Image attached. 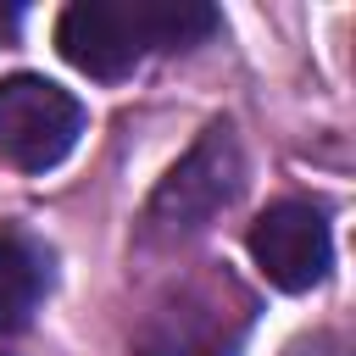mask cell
I'll use <instances>...</instances> for the list:
<instances>
[{"mask_svg": "<svg viewBox=\"0 0 356 356\" xmlns=\"http://www.w3.org/2000/svg\"><path fill=\"white\" fill-rule=\"evenodd\" d=\"M217 28L211 6L195 0H78L56 22L61 56L89 78H128L150 50L195 44Z\"/></svg>", "mask_w": 356, "mask_h": 356, "instance_id": "obj_1", "label": "cell"}, {"mask_svg": "<svg viewBox=\"0 0 356 356\" xmlns=\"http://www.w3.org/2000/svg\"><path fill=\"white\" fill-rule=\"evenodd\" d=\"M245 184V161H239V139L228 122L206 128L195 139V150L161 178V189L145 206V239L150 245H178L189 234H200Z\"/></svg>", "mask_w": 356, "mask_h": 356, "instance_id": "obj_2", "label": "cell"}, {"mask_svg": "<svg viewBox=\"0 0 356 356\" xmlns=\"http://www.w3.org/2000/svg\"><path fill=\"white\" fill-rule=\"evenodd\" d=\"M83 134V106L61 83L39 72L0 78V161L17 172H44L67 161V150Z\"/></svg>", "mask_w": 356, "mask_h": 356, "instance_id": "obj_3", "label": "cell"}, {"mask_svg": "<svg viewBox=\"0 0 356 356\" xmlns=\"http://www.w3.org/2000/svg\"><path fill=\"white\" fill-rule=\"evenodd\" d=\"M250 256L256 267L267 273V284L300 295L312 284L328 278V261H334V239H328V222L317 206L306 200H278L267 206L256 222H250Z\"/></svg>", "mask_w": 356, "mask_h": 356, "instance_id": "obj_4", "label": "cell"}, {"mask_svg": "<svg viewBox=\"0 0 356 356\" xmlns=\"http://www.w3.org/2000/svg\"><path fill=\"white\" fill-rule=\"evenodd\" d=\"M228 289H234L228 278L184 284L178 306L150 312V323L139 328V356H228L239 345V328H245V306L222 312Z\"/></svg>", "mask_w": 356, "mask_h": 356, "instance_id": "obj_5", "label": "cell"}, {"mask_svg": "<svg viewBox=\"0 0 356 356\" xmlns=\"http://www.w3.org/2000/svg\"><path fill=\"white\" fill-rule=\"evenodd\" d=\"M44 267L50 261L28 234L0 228V334H17L33 317V306L44 295Z\"/></svg>", "mask_w": 356, "mask_h": 356, "instance_id": "obj_6", "label": "cell"}]
</instances>
